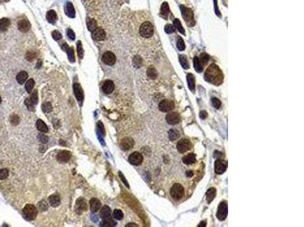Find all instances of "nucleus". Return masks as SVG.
Listing matches in <instances>:
<instances>
[{
    "instance_id": "f257e3e1",
    "label": "nucleus",
    "mask_w": 304,
    "mask_h": 227,
    "mask_svg": "<svg viewBox=\"0 0 304 227\" xmlns=\"http://www.w3.org/2000/svg\"><path fill=\"white\" fill-rule=\"evenodd\" d=\"M205 79L208 82L219 85L223 81V74L219 67L216 64H211L205 72Z\"/></svg>"
},
{
    "instance_id": "f03ea898",
    "label": "nucleus",
    "mask_w": 304,
    "mask_h": 227,
    "mask_svg": "<svg viewBox=\"0 0 304 227\" xmlns=\"http://www.w3.org/2000/svg\"><path fill=\"white\" fill-rule=\"evenodd\" d=\"M139 33H140L141 36L145 38L151 37L154 34L153 25L148 21L143 23L141 25L140 29H139Z\"/></svg>"
},
{
    "instance_id": "7ed1b4c3",
    "label": "nucleus",
    "mask_w": 304,
    "mask_h": 227,
    "mask_svg": "<svg viewBox=\"0 0 304 227\" xmlns=\"http://www.w3.org/2000/svg\"><path fill=\"white\" fill-rule=\"evenodd\" d=\"M181 11H182V15L183 16L184 20L186 22V24L189 26H193L195 24V20H194V15H193V12L190 10L188 8L185 7L184 5L180 6Z\"/></svg>"
},
{
    "instance_id": "20e7f679",
    "label": "nucleus",
    "mask_w": 304,
    "mask_h": 227,
    "mask_svg": "<svg viewBox=\"0 0 304 227\" xmlns=\"http://www.w3.org/2000/svg\"><path fill=\"white\" fill-rule=\"evenodd\" d=\"M24 217L30 220H34L37 215V209L33 205H27L23 209Z\"/></svg>"
},
{
    "instance_id": "39448f33",
    "label": "nucleus",
    "mask_w": 304,
    "mask_h": 227,
    "mask_svg": "<svg viewBox=\"0 0 304 227\" xmlns=\"http://www.w3.org/2000/svg\"><path fill=\"white\" fill-rule=\"evenodd\" d=\"M170 195L173 198L176 199V200L182 198V196L184 195L183 187L179 183L174 184L170 189Z\"/></svg>"
},
{
    "instance_id": "423d86ee",
    "label": "nucleus",
    "mask_w": 304,
    "mask_h": 227,
    "mask_svg": "<svg viewBox=\"0 0 304 227\" xmlns=\"http://www.w3.org/2000/svg\"><path fill=\"white\" fill-rule=\"evenodd\" d=\"M228 207L227 202H221L217 208V217L219 220H224L228 216Z\"/></svg>"
},
{
    "instance_id": "0eeeda50",
    "label": "nucleus",
    "mask_w": 304,
    "mask_h": 227,
    "mask_svg": "<svg viewBox=\"0 0 304 227\" xmlns=\"http://www.w3.org/2000/svg\"><path fill=\"white\" fill-rule=\"evenodd\" d=\"M159 109L160 111L162 112H168V111H172L174 108L175 105L173 102L168 100V99H165V100L161 101L159 103Z\"/></svg>"
},
{
    "instance_id": "6e6552de",
    "label": "nucleus",
    "mask_w": 304,
    "mask_h": 227,
    "mask_svg": "<svg viewBox=\"0 0 304 227\" xmlns=\"http://www.w3.org/2000/svg\"><path fill=\"white\" fill-rule=\"evenodd\" d=\"M191 145V142L189 139H182L178 142L176 147H177V150L179 153H184L190 149Z\"/></svg>"
},
{
    "instance_id": "1a4fd4ad",
    "label": "nucleus",
    "mask_w": 304,
    "mask_h": 227,
    "mask_svg": "<svg viewBox=\"0 0 304 227\" xmlns=\"http://www.w3.org/2000/svg\"><path fill=\"white\" fill-rule=\"evenodd\" d=\"M129 161L133 165L138 166V165H140L143 161V156L139 152L136 151V152H133V154H130L129 157Z\"/></svg>"
},
{
    "instance_id": "9d476101",
    "label": "nucleus",
    "mask_w": 304,
    "mask_h": 227,
    "mask_svg": "<svg viewBox=\"0 0 304 227\" xmlns=\"http://www.w3.org/2000/svg\"><path fill=\"white\" fill-rule=\"evenodd\" d=\"M87 204L84 198H78L76 204V211L78 214H81L87 211Z\"/></svg>"
},
{
    "instance_id": "9b49d317",
    "label": "nucleus",
    "mask_w": 304,
    "mask_h": 227,
    "mask_svg": "<svg viewBox=\"0 0 304 227\" xmlns=\"http://www.w3.org/2000/svg\"><path fill=\"white\" fill-rule=\"evenodd\" d=\"M102 61L104 64L113 65L116 62V56L111 52H106L102 56Z\"/></svg>"
},
{
    "instance_id": "f8f14e48",
    "label": "nucleus",
    "mask_w": 304,
    "mask_h": 227,
    "mask_svg": "<svg viewBox=\"0 0 304 227\" xmlns=\"http://www.w3.org/2000/svg\"><path fill=\"white\" fill-rule=\"evenodd\" d=\"M227 165L226 162L223 160H221V159H218L215 161V164H214V170H215V173H217V174H221V173H224L227 170Z\"/></svg>"
},
{
    "instance_id": "ddd939ff",
    "label": "nucleus",
    "mask_w": 304,
    "mask_h": 227,
    "mask_svg": "<svg viewBox=\"0 0 304 227\" xmlns=\"http://www.w3.org/2000/svg\"><path fill=\"white\" fill-rule=\"evenodd\" d=\"M166 120L170 125H175L180 121V116L176 112H170L166 116Z\"/></svg>"
},
{
    "instance_id": "4468645a",
    "label": "nucleus",
    "mask_w": 304,
    "mask_h": 227,
    "mask_svg": "<svg viewBox=\"0 0 304 227\" xmlns=\"http://www.w3.org/2000/svg\"><path fill=\"white\" fill-rule=\"evenodd\" d=\"M70 158H71V154L68 151H62L57 154V161L59 163H67L69 161Z\"/></svg>"
},
{
    "instance_id": "2eb2a0df",
    "label": "nucleus",
    "mask_w": 304,
    "mask_h": 227,
    "mask_svg": "<svg viewBox=\"0 0 304 227\" xmlns=\"http://www.w3.org/2000/svg\"><path fill=\"white\" fill-rule=\"evenodd\" d=\"M92 36L97 41L104 40L106 38V33L102 28H96L92 32Z\"/></svg>"
},
{
    "instance_id": "dca6fc26",
    "label": "nucleus",
    "mask_w": 304,
    "mask_h": 227,
    "mask_svg": "<svg viewBox=\"0 0 304 227\" xmlns=\"http://www.w3.org/2000/svg\"><path fill=\"white\" fill-rule=\"evenodd\" d=\"M134 144L135 142L133 139L126 137L122 139L120 142V147L123 150H129L134 146Z\"/></svg>"
},
{
    "instance_id": "f3484780",
    "label": "nucleus",
    "mask_w": 304,
    "mask_h": 227,
    "mask_svg": "<svg viewBox=\"0 0 304 227\" xmlns=\"http://www.w3.org/2000/svg\"><path fill=\"white\" fill-rule=\"evenodd\" d=\"M114 83H113V82L112 80L105 81L102 86L103 91L106 94H110V93H113V91L114 90Z\"/></svg>"
},
{
    "instance_id": "a211bd4d",
    "label": "nucleus",
    "mask_w": 304,
    "mask_h": 227,
    "mask_svg": "<svg viewBox=\"0 0 304 227\" xmlns=\"http://www.w3.org/2000/svg\"><path fill=\"white\" fill-rule=\"evenodd\" d=\"M73 89H74V93L76 96L77 100L79 101V102H81L83 100V99H84V92H83L81 85L78 83L74 84Z\"/></svg>"
},
{
    "instance_id": "6ab92c4d",
    "label": "nucleus",
    "mask_w": 304,
    "mask_h": 227,
    "mask_svg": "<svg viewBox=\"0 0 304 227\" xmlns=\"http://www.w3.org/2000/svg\"><path fill=\"white\" fill-rule=\"evenodd\" d=\"M18 27L20 31L23 32V33H26L28 31L30 28V24L27 20L23 19L18 21Z\"/></svg>"
},
{
    "instance_id": "aec40b11",
    "label": "nucleus",
    "mask_w": 304,
    "mask_h": 227,
    "mask_svg": "<svg viewBox=\"0 0 304 227\" xmlns=\"http://www.w3.org/2000/svg\"><path fill=\"white\" fill-rule=\"evenodd\" d=\"M90 211L93 213H96L97 211H99L101 208V203L98 199L97 198H92L90 201Z\"/></svg>"
},
{
    "instance_id": "412c9836",
    "label": "nucleus",
    "mask_w": 304,
    "mask_h": 227,
    "mask_svg": "<svg viewBox=\"0 0 304 227\" xmlns=\"http://www.w3.org/2000/svg\"><path fill=\"white\" fill-rule=\"evenodd\" d=\"M216 195V189L214 188H210L206 193V201L208 204L211 203Z\"/></svg>"
},
{
    "instance_id": "4be33fe9",
    "label": "nucleus",
    "mask_w": 304,
    "mask_h": 227,
    "mask_svg": "<svg viewBox=\"0 0 304 227\" xmlns=\"http://www.w3.org/2000/svg\"><path fill=\"white\" fill-rule=\"evenodd\" d=\"M195 161H196V155H195L194 154H193V153L187 154L186 156H185V157L182 158V162L186 165L192 164L194 163Z\"/></svg>"
},
{
    "instance_id": "5701e85b",
    "label": "nucleus",
    "mask_w": 304,
    "mask_h": 227,
    "mask_svg": "<svg viewBox=\"0 0 304 227\" xmlns=\"http://www.w3.org/2000/svg\"><path fill=\"white\" fill-rule=\"evenodd\" d=\"M47 19L51 24H54L57 20V15L55 11L50 10L47 13Z\"/></svg>"
},
{
    "instance_id": "b1692460",
    "label": "nucleus",
    "mask_w": 304,
    "mask_h": 227,
    "mask_svg": "<svg viewBox=\"0 0 304 227\" xmlns=\"http://www.w3.org/2000/svg\"><path fill=\"white\" fill-rule=\"evenodd\" d=\"M187 83H188V86L191 91H194L195 90V86H196V83H195V77L193 74L192 73H189L187 75Z\"/></svg>"
},
{
    "instance_id": "393cba45",
    "label": "nucleus",
    "mask_w": 304,
    "mask_h": 227,
    "mask_svg": "<svg viewBox=\"0 0 304 227\" xmlns=\"http://www.w3.org/2000/svg\"><path fill=\"white\" fill-rule=\"evenodd\" d=\"M49 201H50V205L53 207H55V208L60 205V198L56 195H53L50 196Z\"/></svg>"
},
{
    "instance_id": "a878e982",
    "label": "nucleus",
    "mask_w": 304,
    "mask_h": 227,
    "mask_svg": "<svg viewBox=\"0 0 304 227\" xmlns=\"http://www.w3.org/2000/svg\"><path fill=\"white\" fill-rule=\"evenodd\" d=\"M10 26V20L8 18H2L0 20V31H5Z\"/></svg>"
},
{
    "instance_id": "bb28decb",
    "label": "nucleus",
    "mask_w": 304,
    "mask_h": 227,
    "mask_svg": "<svg viewBox=\"0 0 304 227\" xmlns=\"http://www.w3.org/2000/svg\"><path fill=\"white\" fill-rule=\"evenodd\" d=\"M28 74L26 71H21L16 76V80L19 84H23L27 79Z\"/></svg>"
},
{
    "instance_id": "cd10ccee",
    "label": "nucleus",
    "mask_w": 304,
    "mask_h": 227,
    "mask_svg": "<svg viewBox=\"0 0 304 227\" xmlns=\"http://www.w3.org/2000/svg\"><path fill=\"white\" fill-rule=\"evenodd\" d=\"M37 128L41 133H47L48 131V128H47V126L46 125L45 123L42 120H38L37 121Z\"/></svg>"
},
{
    "instance_id": "c85d7f7f",
    "label": "nucleus",
    "mask_w": 304,
    "mask_h": 227,
    "mask_svg": "<svg viewBox=\"0 0 304 227\" xmlns=\"http://www.w3.org/2000/svg\"><path fill=\"white\" fill-rule=\"evenodd\" d=\"M111 214V210L109 208L108 206L105 205V206L103 207L101 210V213H100V216L102 219L106 218V217H109Z\"/></svg>"
},
{
    "instance_id": "c756f323",
    "label": "nucleus",
    "mask_w": 304,
    "mask_h": 227,
    "mask_svg": "<svg viewBox=\"0 0 304 227\" xmlns=\"http://www.w3.org/2000/svg\"><path fill=\"white\" fill-rule=\"evenodd\" d=\"M193 64H194V68L196 71L199 72V73H201L202 71V70H203L202 64L198 57H195L194 58V59H193Z\"/></svg>"
},
{
    "instance_id": "7c9ffc66",
    "label": "nucleus",
    "mask_w": 304,
    "mask_h": 227,
    "mask_svg": "<svg viewBox=\"0 0 304 227\" xmlns=\"http://www.w3.org/2000/svg\"><path fill=\"white\" fill-rule=\"evenodd\" d=\"M169 13H170V8H169V5L167 2H164L162 4L161 8V14L164 17V18H167Z\"/></svg>"
},
{
    "instance_id": "2f4dec72",
    "label": "nucleus",
    "mask_w": 304,
    "mask_h": 227,
    "mask_svg": "<svg viewBox=\"0 0 304 227\" xmlns=\"http://www.w3.org/2000/svg\"><path fill=\"white\" fill-rule=\"evenodd\" d=\"M66 12H67V15H68L70 18H75V16H76V12H75L74 7H73L72 4L71 2L67 3Z\"/></svg>"
},
{
    "instance_id": "473e14b6",
    "label": "nucleus",
    "mask_w": 304,
    "mask_h": 227,
    "mask_svg": "<svg viewBox=\"0 0 304 227\" xmlns=\"http://www.w3.org/2000/svg\"><path fill=\"white\" fill-rule=\"evenodd\" d=\"M87 29H88L90 31L93 32L94 30L97 28L96 21L94 19H91V18H89V19H87Z\"/></svg>"
},
{
    "instance_id": "72a5a7b5",
    "label": "nucleus",
    "mask_w": 304,
    "mask_h": 227,
    "mask_svg": "<svg viewBox=\"0 0 304 227\" xmlns=\"http://www.w3.org/2000/svg\"><path fill=\"white\" fill-rule=\"evenodd\" d=\"M147 75L151 79H156L157 76L156 69L154 67H149L148 68V70H147Z\"/></svg>"
},
{
    "instance_id": "f704fd0d",
    "label": "nucleus",
    "mask_w": 304,
    "mask_h": 227,
    "mask_svg": "<svg viewBox=\"0 0 304 227\" xmlns=\"http://www.w3.org/2000/svg\"><path fill=\"white\" fill-rule=\"evenodd\" d=\"M179 137V133L176 130H170L169 131V139L171 141H174Z\"/></svg>"
},
{
    "instance_id": "c9c22d12",
    "label": "nucleus",
    "mask_w": 304,
    "mask_h": 227,
    "mask_svg": "<svg viewBox=\"0 0 304 227\" xmlns=\"http://www.w3.org/2000/svg\"><path fill=\"white\" fill-rule=\"evenodd\" d=\"M34 80L33 79H29L25 84V90L27 93H30L34 86Z\"/></svg>"
},
{
    "instance_id": "e433bc0d",
    "label": "nucleus",
    "mask_w": 304,
    "mask_h": 227,
    "mask_svg": "<svg viewBox=\"0 0 304 227\" xmlns=\"http://www.w3.org/2000/svg\"><path fill=\"white\" fill-rule=\"evenodd\" d=\"M133 64L137 68H139V67H142V59L140 56H136L133 58Z\"/></svg>"
},
{
    "instance_id": "4c0bfd02",
    "label": "nucleus",
    "mask_w": 304,
    "mask_h": 227,
    "mask_svg": "<svg viewBox=\"0 0 304 227\" xmlns=\"http://www.w3.org/2000/svg\"><path fill=\"white\" fill-rule=\"evenodd\" d=\"M173 23H174L175 28L177 29V30H179V31L181 33H183L184 34V33H185V31H184V28L182 27V24H181V22L179 21V20L175 19L174 21H173Z\"/></svg>"
},
{
    "instance_id": "58836bf2",
    "label": "nucleus",
    "mask_w": 304,
    "mask_h": 227,
    "mask_svg": "<svg viewBox=\"0 0 304 227\" xmlns=\"http://www.w3.org/2000/svg\"><path fill=\"white\" fill-rule=\"evenodd\" d=\"M113 217H114L116 220H120L123 218V213L122 212V211L120 210H115L113 211Z\"/></svg>"
},
{
    "instance_id": "ea45409f",
    "label": "nucleus",
    "mask_w": 304,
    "mask_h": 227,
    "mask_svg": "<svg viewBox=\"0 0 304 227\" xmlns=\"http://www.w3.org/2000/svg\"><path fill=\"white\" fill-rule=\"evenodd\" d=\"M179 62H180L181 65L182 66V67H183L184 69H188L189 67V64L186 58L184 56H181L179 57Z\"/></svg>"
},
{
    "instance_id": "a19ab883",
    "label": "nucleus",
    "mask_w": 304,
    "mask_h": 227,
    "mask_svg": "<svg viewBox=\"0 0 304 227\" xmlns=\"http://www.w3.org/2000/svg\"><path fill=\"white\" fill-rule=\"evenodd\" d=\"M42 108L43 111H44V112L47 113L50 112V111H52V110H53V107H52V105L50 102H45V103L42 105Z\"/></svg>"
},
{
    "instance_id": "79ce46f5",
    "label": "nucleus",
    "mask_w": 304,
    "mask_h": 227,
    "mask_svg": "<svg viewBox=\"0 0 304 227\" xmlns=\"http://www.w3.org/2000/svg\"><path fill=\"white\" fill-rule=\"evenodd\" d=\"M176 46H177L178 49L180 50V51H183L185 49V43H184V41L182 40V38L179 37L177 39V43H176Z\"/></svg>"
},
{
    "instance_id": "37998d69",
    "label": "nucleus",
    "mask_w": 304,
    "mask_h": 227,
    "mask_svg": "<svg viewBox=\"0 0 304 227\" xmlns=\"http://www.w3.org/2000/svg\"><path fill=\"white\" fill-rule=\"evenodd\" d=\"M24 103H25V105H26V106H27V109H28L29 111H33L34 110V104L33 102H32L31 99H27L25 100V102H24Z\"/></svg>"
},
{
    "instance_id": "c03bdc74",
    "label": "nucleus",
    "mask_w": 304,
    "mask_h": 227,
    "mask_svg": "<svg viewBox=\"0 0 304 227\" xmlns=\"http://www.w3.org/2000/svg\"><path fill=\"white\" fill-rule=\"evenodd\" d=\"M67 54H68L69 59L71 62H74L75 61V56H74V52H73V49L72 48H69V47L66 50Z\"/></svg>"
},
{
    "instance_id": "a18cd8bd",
    "label": "nucleus",
    "mask_w": 304,
    "mask_h": 227,
    "mask_svg": "<svg viewBox=\"0 0 304 227\" xmlns=\"http://www.w3.org/2000/svg\"><path fill=\"white\" fill-rule=\"evenodd\" d=\"M77 50H78V56L81 58H83L84 56V50H83V46L81 45V41H78V43H77Z\"/></svg>"
},
{
    "instance_id": "49530a36",
    "label": "nucleus",
    "mask_w": 304,
    "mask_h": 227,
    "mask_svg": "<svg viewBox=\"0 0 304 227\" xmlns=\"http://www.w3.org/2000/svg\"><path fill=\"white\" fill-rule=\"evenodd\" d=\"M211 105L214 108L219 109L221 105V101L217 99V98H213V99H211Z\"/></svg>"
},
{
    "instance_id": "de8ad7c7",
    "label": "nucleus",
    "mask_w": 304,
    "mask_h": 227,
    "mask_svg": "<svg viewBox=\"0 0 304 227\" xmlns=\"http://www.w3.org/2000/svg\"><path fill=\"white\" fill-rule=\"evenodd\" d=\"M199 60H200L202 64H205L208 62V61H209V56H208L207 54H205V53H202V54L200 56Z\"/></svg>"
},
{
    "instance_id": "09e8293b",
    "label": "nucleus",
    "mask_w": 304,
    "mask_h": 227,
    "mask_svg": "<svg viewBox=\"0 0 304 227\" xmlns=\"http://www.w3.org/2000/svg\"><path fill=\"white\" fill-rule=\"evenodd\" d=\"M30 99H31L32 102H33L34 105H37L38 102V96H37V90H34V93H32L31 96H30Z\"/></svg>"
},
{
    "instance_id": "8fccbe9b",
    "label": "nucleus",
    "mask_w": 304,
    "mask_h": 227,
    "mask_svg": "<svg viewBox=\"0 0 304 227\" xmlns=\"http://www.w3.org/2000/svg\"><path fill=\"white\" fill-rule=\"evenodd\" d=\"M164 29H165L166 33H173V32L175 31V30H176V28H175V27L173 25V24H167V25L165 26V28Z\"/></svg>"
},
{
    "instance_id": "3c124183",
    "label": "nucleus",
    "mask_w": 304,
    "mask_h": 227,
    "mask_svg": "<svg viewBox=\"0 0 304 227\" xmlns=\"http://www.w3.org/2000/svg\"><path fill=\"white\" fill-rule=\"evenodd\" d=\"M9 176V170L7 169L0 170V179H5Z\"/></svg>"
},
{
    "instance_id": "603ef678",
    "label": "nucleus",
    "mask_w": 304,
    "mask_h": 227,
    "mask_svg": "<svg viewBox=\"0 0 304 227\" xmlns=\"http://www.w3.org/2000/svg\"><path fill=\"white\" fill-rule=\"evenodd\" d=\"M10 121L13 125H18V124H19L20 119L17 115H12V116L11 117Z\"/></svg>"
},
{
    "instance_id": "864d4df0",
    "label": "nucleus",
    "mask_w": 304,
    "mask_h": 227,
    "mask_svg": "<svg viewBox=\"0 0 304 227\" xmlns=\"http://www.w3.org/2000/svg\"><path fill=\"white\" fill-rule=\"evenodd\" d=\"M52 36H53V39L55 40H59V39H62V34L59 31H57V30H54L52 33Z\"/></svg>"
},
{
    "instance_id": "5fc2aeb1",
    "label": "nucleus",
    "mask_w": 304,
    "mask_h": 227,
    "mask_svg": "<svg viewBox=\"0 0 304 227\" xmlns=\"http://www.w3.org/2000/svg\"><path fill=\"white\" fill-rule=\"evenodd\" d=\"M39 208L40 210H41V211H46V210H47V208H48V205H47V203L45 202V201H42V202L39 203Z\"/></svg>"
},
{
    "instance_id": "6e6d98bb",
    "label": "nucleus",
    "mask_w": 304,
    "mask_h": 227,
    "mask_svg": "<svg viewBox=\"0 0 304 227\" xmlns=\"http://www.w3.org/2000/svg\"><path fill=\"white\" fill-rule=\"evenodd\" d=\"M67 34H68V36L69 37L70 39H72V40H74V39H76V34H75V33L73 32V30H71V29H69L68 32H67Z\"/></svg>"
},
{
    "instance_id": "4d7b16f0",
    "label": "nucleus",
    "mask_w": 304,
    "mask_h": 227,
    "mask_svg": "<svg viewBox=\"0 0 304 227\" xmlns=\"http://www.w3.org/2000/svg\"><path fill=\"white\" fill-rule=\"evenodd\" d=\"M97 127L100 130V131L101 132V133H103V135H105V130H104V124H103L101 121H99V122L97 123Z\"/></svg>"
},
{
    "instance_id": "13d9d810",
    "label": "nucleus",
    "mask_w": 304,
    "mask_h": 227,
    "mask_svg": "<svg viewBox=\"0 0 304 227\" xmlns=\"http://www.w3.org/2000/svg\"><path fill=\"white\" fill-rule=\"evenodd\" d=\"M38 138L40 139V141L44 142V143H46V142H48V138H47L46 136H44V135H39V136H38Z\"/></svg>"
},
{
    "instance_id": "bf43d9fd",
    "label": "nucleus",
    "mask_w": 304,
    "mask_h": 227,
    "mask_svg": "<svg viewBox=\"0 0 304 227\" xmlns=\"http://www.w3.org/2000/svg\"><path fill=\"white\" fill-rule=\"evenodd\" d=\"M119 177L121 178V179H122V182H123V183L125 184V185H126V186L128 187V188H129V185L128 182H127V180H126V179H125V177H124L123 174H122V173H121V172H119Z\"/></svg>"
},
{
    "instance_id": "052dcab7",
    "label": "nucleus",
    "mask_w": 304,
    "mask_h": 227,
    "mask_svg": "<svg viewBox=\"0 0 304 227\" xmlns=\"http://www.w3.org/2000/svg\"><path fill=\"white\" fill-rule=\"evenodd\" d=\"M34 57H35V56H34V54L32 53H27V57H26V58H27V59H28L29 61H31Z\"/></svg>"
},
{
    "instance_id": "680f3d73",
    "label": "nucleus",
    "mask_w": 304,
    "mask_h": 227,
    "mask_svg": "<svg viewBox=\"0 0 304 227\" xmlns=\"http://www.w3.org/2000/svg\"><path fill=\"white\" fill-rule=\"evenodd\" d=\"M100 226H102V227H112L111 224H110V223H107V222L104 221V220H103V222L101 223V225H100Z\"/></svg>"
},
{
    "instance_id": "e2e57ef3",
    "label": "nucleus",
    "mask_w": 304,
    "mask_h": 227,
    "mask_svg": "<svg viewBox=\"0 0 304 227\" xmlns=\"http://www.w3.org/2000/svg\"><path fill=\"white\" fill-rule=\"evenodd\" d=\"M207 116H208V114H207L206 111H202L200 112V117L202 119H205L207 117Z\"/></svg>"
},
{
    "instance_id": "0e129e2a",
    "label": "nucleus",
    "mask_w": 304,
    "mask_h": 227,
    "mask_svg": "<svg viewBox=\"0 0 304 227\" xmlns=\"http://www.w3.org/2000/svg\"><path fill=\"white\" fill-rule=\"evenodd\" d=\"M198 226H199V227H205V226H206V224H205V222H204V221L203 222H201L200 224H199Z\"/></svg>"
},
{
    "instance_id": "69168bd1",
    "label": "nucleus",
    "mask_w": 304,
    "mask_h": 227,
    "mask_svg": "<svg viewBox=\"0 0 304 227\" xmlns=\"http://www.w3.org/2000/svg\"><path fill=\"white\" fill-rule=\"evenodd\" d=\"M126 227H129V226H138V225H136V223H129V224H127L126 226H125Z\"/></svg>"
},
{
    "instance_id": "338daca9",
    "label": "nucleus",
    "mask_w": 304,
    "mask_h": 227,
    "mask_svg": "<svg viewBox=\"0 0 304 227\" xmlns=\"http://www.w3.org/2000/svg\"><path fill=\"white\" fill-rule=\"evenodd\" d=\"M186 175H187V176H192L193 175V172L188 171V172H186Z\"/></svg>"
},
{
    "instance_id": "774afa93",
    "label": "nucleus",
    "mask_w": 304,
    "mask_h": 227,
    "mask_svg": "<svg viewBox=\"0 0 304 227\" xmlns=\"http://www.w3.org/2000/svg\"><path fill=\"white\" fill-rule=\"evenodd\" d=\"M1 102H2V99H1V96H0V104H1Z\"/></svg>"
}]
</instances>
